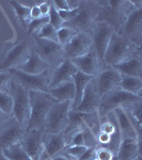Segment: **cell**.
I'll return each instance as SVG.
<instances>
[{
  "label": "cell",
  "instance_id": "2e32d148",
  "mask_svg": "<svg viewBox=\"0 0 142 160\" xmlns=\"http://www.w3.org/2000/svg\"><path fill=\"white\" fill-rule=\"evenodd\" d=\"M71 61H72V63L76 66L78 72H81V73H84L86 75H90V76H93V77L96 76V75L105 68L104 63L99 59V57H97L94 49L82 57H79V58H76V59H72Z\"/></svg>",
  "mask_w": 142,
  "mask_h": 160
},
{
  "label": "cell",
  "instance_id": "7c38bea8",
  "mask_svg": "<svg viewBox=\"0 0 142 160\" xmlns=\"http://www.w3.org/2000/svg\"><path fill=\"white\" fill-rule=\"evenodd\" d=\"M26 129L12 115L0 124V148H10L22 140Z\"/></svg>",
  "mask_w": 142,
  "mask_h": 160
},
{
  "label": "cell",
  "instance_id": "f1b7e54d",
  "mask_svg": "<svg viewBox=\"0 0 142 160\" xmlns=\"http://www.w3.org/2000/svg\"><path fill=\"white\" fill-rule=\"evenodd\" d=\"M11 4L14 7V10L16 12L17 18L19 19V22L25 26V28L27 29L28 25L30 24L31 18H30V9L26 8L19 3L18 1H11Z\"/></svg>",
  "mask_w": 142,
  "mask_h": 160
},
{
  "label": "cell",
  "instance_id": "9a60e30c",
  "mask_svg": "<svg viewBox=\"0 0 142 160\" xmlns=\"http://www.w3.org/2000/svg\"><path fill=\"white\" fill-rule=\"evenodd\" d=\"M100 98H102V95H100L99 89H97L96 82H95V77H94L88 83L86 89H84L80 104L77 106L74 110L79 111V112H84V113L97 112L100 104Z\"/></svg>",
  "mask_w": 142,
  "mask_h": 160
},
{
  "label": "cell",
  "instance_id": "60d3db41",
  "mask_svg": "<svg viewBox=\"0 0 142 160\" xmlns=\"http://www.w3.org/2000/svg\"><path fill=\"white\" fill-rule=\"evenodd\" d=\"M78 160H96V148H88Z\"/></svg>",
  "mask_w": 142,
  "mask_h": 160
},
{
  "label": "cell",
  "instance_id": "ac0fdd59",
  "mask_svg": "<svg viewBox=\"0 0 142 160\" xmlns=\"http://www.w3.org/2000/svg\"><path fill=\"white\" fill-rule=\"evenodd\" d=\"M77 72L78 69L72 63V61L69 59H65L58 66L53 68L49 89L56 88L62 83H65V82L72 81Z\"/></svg>",
  "mask_w": 142,
  "mask_h": 160
},
{
  "label": "cell",
  "instance_id": "f35d334b",
  "mask_svg": "<svg viewBox=\"0 0 142 160\" xmlns=\"http://www.w3.org/2000/svg\"><path fill=\"white\" fill-rule=\"evenodd\" d=\"M38 9H40L42 17H48L51 10V2L47 1V0H43L40 6H38Z\"/></svg>",
  "mask_w": 142,
  "mask_h": 160
},
{
  "label": "cell",
  "instance_id": "f6af8a7d",
  "mask_svg": "<svg viewBox=\"0 0 142 160\" xmlns=\"http://www.w3.org/2000/svg\"><path fill=\"white\" fill-rule=\"evenodd\" d=\"M9 117H10V115H7L6 113H3L2 111H0V124L3 123L4 121H6Z\"/></svg>",
  "mask_w": 142,
  "mask_h": 160
},
{
  "label": "cell",
  "instance_id": "e575fe53",
  "mask_svg": "<svg viewBox=\"0 0 142 160\" xmlns=\"http://www.w3.org/2000/svg\"><path fill=\"white\" fill-rule=\"evenodd\" d=\"M48 18H49V25L53 26L56 30H59L60 28L63 27L64 22L62 20L60 15H59V12L57 11V10L53 6H51V10H50V13H49V16H48Z\"/></svg>",
  "mask_w": 142,
  "mask_h": 160
},
{
  "label": "cell",
  "instance_id": "30bf717a",
  "mask_svg": "<svg viewBox=\"0 0 142 160\" xmlns=\"http://www.w3.org/2000/svg\"><path fill=\"white\" fill-rule=\"evenodd\" d=\"M114 32V27L108 24L107 22H104V20H97L89 31L93 42V49H94L99 59L102 62L104 60L106 49H107Z\"/></svg>",
  "mask_w": 142,
  "mask_h": 160
},
{
  "label": "cell",
  "instance_id": "d6986e66",
  "mask_svg": "<svg viewBox=\"0 0 142 160\" xmlns=\"http://www.w3.org/2000/svg\"><path fill=\"white\" fill-rule=\"evenodd\" d=\"M44 142V154L42 160H46L49 158H53L57 155H60L65 151L68 148L65 139L63 135H51L44 131L43 136Z\"/></svg>",
  "mask_w": 142,
  "mask_h": 160
},
{
  "label": "cell",
  "instance_id": "74e56055",
  "mask_svg": "<svg viewBox=\"0 0 142 160\" xmlns=\"http://www.w3.org/2000/svg\"><path fill=\"white\" fill-rule=\"evenodd\" d=\"M87 148L86 146H75V145H68V148H65V153L71 156L72 158L78 160L80 157L82 156V154L86 152Z\"/></svg>",
  "mask_w": 142,
  "mask_h": 160
},
{
  "label": "cell",
  "instance_id": "4316f807",
  "mask_svg": "<svg viewBox=\"0 0 142 160\" xmlns=\"http://www.w3.org/2000/svg\"><path fill=\"white\" fill-rule=\"evenodd\" d=\"M126 111L128 118L133 122L137 132L141 136V109H142V100L136 102V104L129 106L127 108H123Z\"/></svg>",
  "mask_w": 142,
  "mask_h": 160
},
{
  "label": "cell",
  "instance_id": "1f68e13d",
  "mask_svg": "<svg viewBox=\"0 0 142 160\" xmlns=\"http://www.w3.org/2000/svg\"><path fill=\"white\" fill-rule=\"evenodd\" d=\"M0 111L10 117L12 115L13 99L9 92H0Z\"/></svg>",
  "mask_w": 142,
  "mask_h": 160
},
{
  "label": "cell",
  "instance_id": "d590c367",
  "mask_svg": "<svg viewBox=\"0 0 142 160\" xmlns=\"http://www.w3.org/2000/svg\"><path fill=\"white\" fill-rule=\"evenodd\" d=\"M96 160H117L115 154L107 148H96Z\"/></svg>",
  "mask_w": 142,
  "mask_h": 160
},
{
  "label": "cell",
  "instance_id": "6da1fadb",
  "mask_svg": "<svg viewBox=\"0 0 142 160\" xmlns=\"http://www.w3.org/2000/svg\"><path fill=\"white\" fill-rule=\"evenodd\" d=\"M140 50L141 46L114 32L106 49L103 62L105 66H114L134 56H141Z\"/></svg>",
  "mask_w": 142,
  "mask_h": 160
},
{
  "label": "cell",
  "instance_id": "d6a6232c",
  "mask_svg": "<svg viewBox=\"0 0 142 160\" xmlns=\"http://www.w3.org/2000/svg\"><path fill=\"white\" fill-rule=\"evenodd\" d=\"M35 38H43V40L53 41V42L58 43V38H57V30L49 24L44 26V28L40 31V33L38 34V37H35Z\"/></svg>",
  "mask_w": 142,
  "mask_h": 160
},
{
  "label": "cell",
  "instance_id": "7bdbcfd3",
  "mask_svg": "<svg viewBox=\"0 0 142 160\" xmlns=\"http://www.w3.org/2000/svg\"><path fill=\"white\" fill-rule=\"evenodd\" d=\"M38 6H40V4H38ZM38 6L32 7L30 9V18H31V20L38 19V18H41V17H42L41 12H40V9H38Z\"/></svg>",
  "mask_w": 142,
  "mask_h": 160
},
{
  "label": "cell",
  "instance_id": "d4e9b609",
  "mask_svg": "<svg viewBox=\"0 0 142 160\" xmlns=\"http://www.w3.org/2000/svg\"><path fill=\"white\" fill-rule=\"evenodd\" d=\"M93 78H94L93 76L86 75V74L81 73V72H77L76 75L74 76L73 82L75 86V99H74V102H72V109L73 110L80 104L84 89H86L88 83H89Z\"/></svg>",
  "mask_w": 142,
  "mask_h": 160
},
{
  "label": "cell",
  "instance_id": "b9f144b4",
  "mask_svg": "<svg viewBox=\"0 0 142 160\" xmlns=\"http://www.w3.org/2000/svg\"><path fill=\"white\" fill-rule=\"evenodd\" d=\"M68 145H75V146H84V137H82V132L79 131L73 137V139L69 142Z\"/></svg>",
  "mask_w": 142,
  "mask_h": 160
},
{
  "label": "cell",
  "instance_id": "ee69618b",
  "mask_svg": "<svg viewBox=\"0 0 142 160\" xmlns=\"http://www.w3.org/2000/svg\"><path fill=\"white\" fill-rule=\"evenodd\" d=\"M68 4L69 10H76L80 6V0H68Z\"/></svg>",
  "mask_w": 142,
  "mask_h": 160
},
{
  "label": "cell",
  "instance_id": "8fae6325",
  "mask_svg": "<svg viewBox=\"0 0 142 160\" xmlns=\"http://www.w3.org/2000/svg\"><path fill=\"white\" fill-rule=\"evenodd\" d=\"M118 34L141 46L142 42V8L134 10L115 31Z\"/></svg>",
  "mask_w": 142,
  "mask_h": 160
},
{
  "label": "cell",
  "instance_id": "8992f818",
  "mask_svg": "<svg viewBox=\"0 0 142 160\" xmlns=\"http://www.w3.org/2000/svg\"><path fill=\"white\" fill-rule=\"evenodd\" d=\"M72 102H57L48 112L43 130L51 135H61L68 126V112Z\"/></svg>",
  "mask_w": 142,
  "mask_h": 160
},
{
  "label": "cell",
  "instance_id": "bcb514c9",
  "mask_svg": "<svg viewBox=\"0 0 142 160\" xmlns=\"http://www.w3.org/2000/svg\"><path fill=\"white\" fill-rule=\"evenodd\" d=\"M0 160H9L7 158L6 156H4L3 154V151H2V148H0Z\"/></svg>",
  "mask_w": 142,
  "mask_h": 160
},
{
  "label": "cell",
  "instance_id": "44dd1931",
  "mask_svg": "<svg viewBox=\"0 0 142 160\" xmlns=\"http://www.w3.org/2000/svg\"><path fill=\"white\" fill-rule=\"evenodd\" d=\"M141 140L122 139L119 145L115 159L117 160H135L140 155Z\"/></svg>",
  "mask_w": 142,
  "mask_h": 160
},
{
  "label": "cell",
  "instance_id": "5b68a950",
  "mask_svg": "<svg viewBox=\"0 0 142 160\" xmlns=\"http://www.w3.org/2000/svg\"><path fill=\"white\" fill-rule=\"evenodd\" d=\"M9 93L13 99L12 117L15 118L23 127L27 128L30 118V96L29 91L23 88L18 82L12 79Z\"/></svg>",
  "mask_w": 142,
  "mask_h": 160
},
{
  "label": "cell",
  "instance_id": "ba28073f",
  "mask_svg": "<svg viewBox=\"0 0 142 160\" xmlns=\"http://www.w3.org/2000/svg\"><path fill=\"white\" fill-rule=\"evenodd\" d=\"M9 73L12 75L13 80L18 82L20 86L29 92H48V90H49L53 68L48 69L41 75H29L23 73L19 69H11V71H9Z\"/></svg>",
  "mask_w": 142,
  "mask_h": 160
},
{
  "label": "cell",
  "instance_id": "cb8c5ba5",
  "mask_svg": "<svg viewBox=\"0 0 142 160\" xmlns=\"http://www.w3.org/2000/svg\"><path fill=\"white\" fill-rule=\"evenodd\" d=\"M48 93L57 102H68L69 100L73 102L75 99V86L73 80L62 83L60 86L53 88V89H49Z\"/></svg>",
  "mask_w": 142,
  "mask_h": 160
},
{
  "label": "cell",
  "instance_id": "7a4b0ae2",
  "mask_svg": "<svg viewBox=\"0 0 142 160\" xmlns=\"http://www.w3.org/2000/svg\"><path fill=\"white\" fill-rule=\"evenodd\" d=\"M30 96V118L26 130L42 129L48 112L56 104L57 100L50 96L48 92L32 91L29 92Z\"/></svg>",
  "mask_w": 142,
  "mask_h": 160
},
{
  "label": "cell",
  "instance_id": "f546056e",
  "mask_svg": "<svg viewBox=\"0 0 142 160\" xmlns=\"http://www.w3.org/2000/svg\"><path fill=\"white\" fill-rule=\"evenodd\" d=\"M47 24H49V18H48V17H41V18H38V19H33V20H31L30 24L28 25L27 31L31 37L35 38V37H38L40 31L44 28V26H46Z\"/></svg>",
  "mask_w": 142,
  "mask_h": 160
},
{
  "label": "cell",
  "instance_id": "7dc6e473",
  "mask_svg": "<svg viewBox=\"0 0 142 160\" xmlns=\"http://www.w3.org/2000/svg\"><path fill=\"white\" fill-rule=\"evenodd\" d=\"M135 160H141V156H138Z\"/></svg>",
  "mask_w": 142,
  "mask_h": 160
},
{
  "label": "cell",
  "instance_id": "ffe728a7",
  "mask_svg": "<svg viewBox=\"0 0 142 160\" xmlns=\"http://www.w3.org/2000/svg\"><path fill=\"white\" fill-rule=\"evenodd\" d=\"M114 113L115 120H117L118 128L121 133L122 139H135V140H141L140 135L137 132L135 126L130 118H128L126 111L122 107H118L112 111Z\"/></svg>",
  "mask_w": 142,
  "mask_h": 160
},
{
  "label": "cell",
  "instance_id": "4fadbf2b",
  "mask_svg": "<svg viewBox=\"0 0 142 160\" xmlns=\"http://www.w3.org/2000/svg\"><path fill=\"white\" fill-rule=\"evenodd\" d=\"M43 136L44 130L42 129L26 130L19 142L24 151L32 160H42L44 154Z\"/></svg>",
  "mask_w": 142,
  "mask_h": 160
},
{
  "label": "cell",
  "instance_id": "7402d4cb",
  "mask_svg": "<svg viewBox=\"0 0 142 160\" xmlns=\"http://www.w3.org/2000/svg\"><path fill=\"white\" fill-rule=\"evenodd\" d=\"M120 73L121 76H129L142 78V62L141 56H134L127 60L112 66Z\"/></svg>",
  "mask_w": 142,
  "mask_h": 160
},
{
  "label": "cell",
  "instance_id": "9c48e42d",
  "mask_svg": "<svg viewBox=\"0 0 142 160\" xmlns=\"http://www.w3.org/2000/svg\"><path fill=\"white\" fill-rule=\"evenodd\" d=\"M33 51L32 38H26L17 44L7 53L3 60L0 63V72H9L11 69L18 68L20 65L28 60Z\"/></svg>",
  "mask_w": 142,
  "mask_h": 160
},
{
  "label": "cell",
  "instance_id": "4dcf8cb0",
  "mask_svg": "<svg viewBox=\"0 0 142 160\" xmlns=\"http://www.w3.org/2000/svg\"><path fill=\"white\" fill-rule=\"evenodd\" d=\"M77 33L74 30H72L71 28L65 27L63 26L62 28H60L59 30H57V38H58V43L61 46H65L66 44H68L72 41L75 35Z\"/></svg>",
  "mask_w": 142,
  "mask_h": 160
},
{
  "label": "cell",
  "instance_id": "603a6c76",
  "mask_svg": "<svg viewBox=\"0 0 142 160\" xmlns=\"http://www.w3.org/2000/svg\"><path fill=\"white\" fill-rule=\"evenodd\" d=\"M50 68H50L49 64L46 63L43 59H41L34 51H32V53L28 58V60L16 69H19L23 73L29 75H41Z\"/></svg>",
  "mask_w": 142,
  "mask_h": 160
},
{
  "label": "cell",
  "instance_id": "8d00e7d4",
  "mask_svg": "<svg viewBox=\"0 0 142 160\" xmlns=\"http://www.w3.org/2000/svg\"><path fill=\"white\" fill-rule=\"evenodd\" d=\"M12 79L9 72H0V92H9Z\"/></svg>",
  "mask_w": 142,
  "mask_h": 160
},
{
  "label": "cell",
  "instance_id": "3957f363",
  "mask_svg": "<svg viewBox=\"0 0 142 160\" xmlns=\"http://www.w3.org/2000/svg\"><path fill=\"white\" fill-rule=\"evenodd\" d=\"M102 8V1H80L75 18L68 22H64L63 26L71 28L76 33L89 32L92 26L99 20Z\"/></svg>",
  "mask_w": 142,
  "mask_h": 160
},
{
  "label": "cell",
  "instance_id": "83f0119b",
  "mask_svg": "<svg viewBox=\"0 0 142 160\" xmlns=\"http://www.w3.org/2000/svg\"><path fill=\"white\" fill-rule=\"evenodd\" d=\"M2 151H3L4 156L9 160H32L29 157V155L24 151L19 142L13 144L10 148L2 149Z\"/></svg>",
  "mask_w": 142,
  "mask_h": 160
},
{
  "label": "cell",
  "instance_id": "e0dca14e",
  "mask_svg": "<svg viewBox=\"0 0 142 160\" xmlns=\"http://www.w3.org/2000/svg\"><path fill=\"white\" fill-rule=\"evenodd\" d=\"M122 76L120 73L112 66H105L99 74L95 76L97 89L100 95H104L107 92L111 91L119 87Z\"/></svg>",
  "mask_w": 142,
  "mask_h": 160
},
{
  "label": "cell",
  "instance_id": "52a82bcc",
  "mask_svg": "<svg viewBox=\"0 0 142 160\" xmlns=\"http://www.w3.org/2000/svg\"><path fill=\"white\" fill-rule=\"evenodd\" d=\"M32 38V37H31ZM33 51L43 59L50 68H56L66 59L64 53V48L59 43L53 41L43 40L38 38H32Z\"/></svg>",
  "mask_w": 142,
  "mask_h": 160
},
{
  "label": "cell",
  "instance_id": "484cf974",
  "mask_svg": "<svg viewBox=\"0 0 142 160\" xmlns=\"http://www.w3.org/2000/svg\"><path fill=\"white\" fill-rule=\"evenodd\" d=\"M119 88L123 91L130 93L134 95L141 96L142 92V78L129 76H122L121 81L119 83Z\"/></svg>",
  "mask_w": 142,
  "mask_h": 160
},
{
  "label": "cell",
  "instance_id": "5bb4252c",
  "mask_svg": "<svg viewBox=\"0 0 142 160\" xmlns=\"http://www.w3.org/2000/svg\"><path fill=\"white\" fill-rule=\"evenodd\" d=\"M64 48V53H65L66 59H76L79 57L87 55L93 50V42L91 35L89 32H80L77 33L75 37L72 38V41L65 46Z\"/></svg>",
  "mask_w": 142,
  "mask_h": 160
},
{
  "label": "cell",
  "instance_id": "ab89813d",
  "mask_svg": "<svg viewBox=\"0 0 142 160\" xmlns=\"http://www.w3.org/2000/svg\"><path fill=\"white\" fill-rule=\"evenodd\" d=\"M51 6H53L58 12L60 11H68V0H51Z\"/></svg>",
  "mask_w": 142,
  "mask_h": 160
},
{
  "label": "cell",
  "instance_id": "277c9868",
  "mask_svg": "<svg viewBox=\"0 0 142 160\" xmlns=\"http://www.w3.org/2000/svg\"><path fill=\"white\" fill-rule=\"evenodd\" d=\"M140 100H142V96L130 94V93L121 90L118 87L111 90V91L107 92L106 94L102 95L97 114L100 118L105 117L106 114H108L109 112H112L115 108H127L131 105L136 104V102H140Z\"/></svg>",
  "mask_w": 142,
  "mask_h": 160
},
{
  "label": "cell",
  "instance_id": "836d02e7",
  "mask_svg": "<svg viewBox=\"0 0 142 160\" xmlns=\"http://www.w3.org/2000/svg\"><path fill=\"white\" fill-rule=\"evenodd\" d=\"M82 137H84V145L86 148H97L99 143H97V139L95 133L91 129L86 128V129L81 130Z\"/></svg>",
  "mask_w": 142,
  "mask_h": 160
}]
</instances>
